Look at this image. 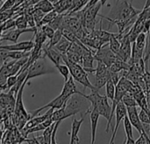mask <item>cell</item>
Instances as JSON below:
<instances>
[{
    "label": "cell",
    "instance_id": "18",
    "mask_svg": "<svg viewBox=\"0 0 150 144\" xmlns=\"http://www.w3.org/2000/svg\"><path fill=\"white\" fill-rule=\"evenodd\" d=\"M54 123L53 120H52V115L47 118L46 121H44L43 122H41L40 124L37 125L36 127L27 130V131H24L23 132V135H24V137H26L28 135L30 134H33V133H37V132H40V131H44L47 128H48L50 125H52Z\"/></svg>",
    "mask_w": 150,
    "mask_h": 144
},
{
    "label": "cell",
    "instance_id": "43",
    "mask_svg": "<svg viewBox=\"0 0 150 144\" xmlns=\"http://www.w3.org/2000/svg\"><path fill=\"white\" fill-rule=\"evenodd\" d=\"M148 134L144 133V134H141L140 137L135 141V144H146V135Z\"/></svg>",
    "mask_w": 150,
    "mask_h": 144
},
{
    "label": "cell",
    "instance_id": "7",
    "mask_svg": "<svg viewBox=\"0 0 150 144\" xmlns=\"http://www.w3.org/2000/svg\"><path fill=\"white\" fill-rule=\"evenodd\" d=\"M102 3L98 2L92 6H90L84 10V14H83V22L85 23L86 28L89 30L93 31L95 27V21H96V17L99 13V10L102 7Z\"/></svg>",
    "mask_w": 150,
    "mask_h": 144
},
{
    "label": "cell",
    "instance_id": "46",
    "mask_svg": "<svg viewBox=\"0 0 150 144\" xmlns=\"http://www.w3.org/2000/svg\"><path fill=\"white\" fill-rule=\"evenodd\" d=\"M147 102H148V107H149V110L150 112V94L147 95Z\"/></svg>",
    "mask_w": 150,
    "mask_h": 144
},
{
    "label": "cell",
    "instance_id": "21",
    "mask_svg": "<svg viewBox=\"0 0 150 144\" xmlns=\"http://www.w3.org/2000/svg\"><path fill=\"white\" fill-rule=\"evenodd\" d=\"M70 45H71V42L68 39H66L64 36H62V38L60 40V41L55 46H54V48L57 51H59L62 55H65L68 52Z\"/></svg>",
    "mask_w": 150,
    "mask_h": 144
},
{
    "label": "cell",
    "instance_id": "32",
    "mask_svg": "<svg viewBox=\"0 0 150 144\" xmlns=\"http://www.w3.org/2000/svg\"><path fill=\"white\" fill-rule=\"evenodd\" d=\"M123 124H124V128H125V132H126V137H130V138H134L133 135V125L131 124L128 116L127 115L124 120H123Z\"/></svg>",
    "mask_w": 150,
    "mask_h": 144
},
{
    "label": "cell",
    "instance_id": "27",
    "mask_svg": "<svg viewBox=\"0 0 150 144\" xmlns=\"http://www.w3.org/2000/svg\"><path fill=\"white\" fill-rule=\"evenodd\" d=\"M121 101L123 102V104H124L127 107L137 106L136 100L134 99V95H133V93H131V92H127V93L124 95V97H123V99H122Z\"/></svg>",
    "mask_w": 150,
    "mask_h": 144
},
{
    "label": "cell",
    "instance_id": "25",
    "mask_svg": "<svg viewBox=\"0 0 150 144\" xmlns=\"http://www.w3.org/2000/svg\"><path fill=\"white\" fill-rule=\"evenodd\" d=\"M32 13H33V18H34V21H35V24H36V28H40L42 26V18H43L45 13L42 12L40 10L37 9V8H34L33 5V9H32Z\"/></svg>",
    "mask_w": 150,
    "mask_h": 144
},
{
    "label": "cell",
    "instance_id": "2",
    "mask_svg": "<svg viewBox=\"0 0 150 144\" xmlns=\"http://www.w3.org/2000/svg\"><path fill=\"white\" fill-rule=\"evenodd\" d=\"M83 96L90 101L91 109H95L100 116H103L107 120V125L105 128V132L108 134L111 128L110 118H111V112L112 106H110L108 103V98L105 95H100L98 91H91V93L89 95L83 94Z\"/></svg>",
    "mask_w": 150,
    "mask_h": 144
},
{
    "label": "cell",
    "instance_id": "30",
    "mask_svg": "<svg viewBox=\"0 0 150 144\" xmlns=\"http://www.w3.org/2000/svg\"><path fill=\"white\" fill-rule=\"evenodd\" d=\"M63 20H64V15L62 13V14H58L57 17L52 22H50L47 25H49L54 30L61 29L62 27V26H63Z\"/></svg>",
    "mask_w": 150,
    "mask_h": 144
},
{
    "label": "cell",
    "instance_id": "37",
    "mask_svg": "<svg viewBox=\"0 0 150 144\" xmlns=\"http://www.w3.org/2000/svg\"><path fill=\"white\" fill-rule=\"evenodd\" d=\"M14 13H15V9L14 8L9 9V10L4 11H0V24L5 22L8 19H10Z\"/></svg>",
    "mask_w": 150,
    "mask_h": 144
},
{
    "label": "cell",
    "instance_id": "22",
    "mask_svg": "<svg viewBox=\"0 0 150 144\" xmlns=\"http://www.w3.org/2000/svg\"><path fill=\"white\" fill-rule=\"evenodd\" d=\"M65 106L63 107L60 108V109L54 110V112L52 113V120H53L54 122L62 121L63 120H65L67 118H69V116L67 114V113L65 111Z\"/></svg>",
    "mask_w": 150,
    "mask_h": 144
},
{
    "label": "cell",
    "instance_id": "33",
    "mask_svg": "<svg viewBox=\"0 0 150 144\" xmlns=\"http://www.w3.org/2000/svg\"><path fill=\"white\" fill-rule=\"evenodd\" d=\"M62 29H57V30H55V32H54V34L53 35V37L49 40V42H48V47H50V48H52V47H54V46H55L59 41H60V40L62 38Z\"/></svg>",
    "mask_w": 150,
    "mask_h": 144
},
{
    "label": "cell",
    "instance_id": "34",
    "mask_svg": "<svg viewBox=\"0 0 150 144\" xmlns=\"http://www.w3.org/2000/svg\"><path fill=\"white\" fill-rule=\"evenodd\" d=\"M58 14H59V13H58L55 10H53V11H51L46 13V14L44 15L43 18H42V26L47 25V24H49L50 22H52V21L57 17Z\"/></svg>",
    "mask_w": 150,
    "mask_h": 144
},
{
    "label": "cell",
    "instance_id": "38",
    "mask_svg": "<svg viewBox=\"0 0 150 144\" xmlns=\"http://www.w3.org/2000/svg\"><path fill=\"white\" fill-rule=\"evenodd\" d=\"M139 117L142 124H148L150 125V112L146 111L143 109H141V112L139 113Z\"/></svg>",
    "mask_w": 150,
    "mask_h": 144
},
{
    "label": "cell",
    "instance_id": "24",
    "mask_svg": "<svg viewBox=\"0 0 150 144\" xmlns=\"http://www.w3.org/2000/svg\"><path fill=\"white\" fill-rule=\"evenodd\" d=\"M31 51H8V58L11 60H20L24 57H29Z\"/></svg>",
    "mask_w": 150,
    "mask_h": 144
},
{
    "label": "cell",
    "instance_id": "11",
    "mask_svg": "<svg viewBox=\"0 0 150 144\" xmlns=\"http://www.w3.org/2000/svg\"><path fill=\"white\" fill-rule=\"evenodd\" d=\"M127 116L129 118V121L131 122V124L133 125V127L141 134H144L146 133L143 124L140 120L139 117V113L137 112V108L136 106L134 107H127Z\"/></svg>",
    "mask_w": 150,
    "mask_h": 144
},
{
    "label": "cell",
    "instance_id": "39",
    "mask_svg": "<svg viewBox=\"0 0 150 144\" xmlns=\"http://www.w3.org/2000/svg\"><path fill=\"white\" fill-rule=\"evenodd\" d=\"M20 71H21V70H20L17 74H15V75H11V76H9V77H7V79H6V84H7V88H8V89H11V87H13V86L16 84V83H17V81H18V75H19V73H20Z\"/></svg>",
    "mask_w": 150,
    "mask_h": 144
},
{
    "label": "cell",
    "instance_id": "36",
    "mask_svg": "<svg viewBox=\"0 0 150 144\" xmlns=\"http://www.w3.org/2000/svg\"><path fill=\"white\" fill-rule=\"evenodd\" d=\"M13 27H16V20L14 18H11L10 19L6 20L5 22L2 23V25L0 26V29H1L2 33L4 31L10 30V29H12Z\"/></svg>",
    "mask_w": 150,
    "mask_h": 144
},
{
    "label": "cell",
    "instance_id": "16",
    "mask_svg": "<svg viewBox=\"0 0 150 144\" xmlns=\"http://www.w3.org/2000/svg\"><path fill=\"white\" fill-rule=\"evenodd\" d=\"M54 110V109H53V108H49L48 111H47L45 114H43V115H41V116H39V117L31 118V119L25 123V127H24L23 129H21V130H22L23 132H24V131H27V130H29V129H31V128L36 127L37 125L40 124L41 122H43L44 121H46L47 118H49V117L52 115Z\"/></svg>",
    "mask_w": 150,
    "mask_h": 144
},
{
    "label": "cell",
    "instance_id": "44",
    "mask_svg": "<svg viewBox=\"0 0 150 144\" xmlns=\"http://www.w3.org/2000/svg\"><path fill=\"white\" fill-rule=\"evenodd\" d=\"M27 0H15V4H14V8L18 7V6H20V5H23L25 3H26Z\"/></svg>",
    "mask_w": 150,
    "mask_h": 144
},
{
    "label": "cell",
    "instance_id": "48",
    "mask_svg": "<svg viewBox=\"0 0 150 144\" xmlns=\"http://www.w3.org/2000/svg\"><path fill=\"white\" fill-rule=\"evenodd\" d=\"M1 1H4V0H0V2H1Z\"/></svg>",
    "mask_w": 150,
    "mask_h": 144
},
{
    "label": "cell",
    "instance_id": "28",
    "mask_svg": "<svg viewBox=\"0 0 150 144\" xmlns=\"http://www.w3.org/2000/svg\"><path fill=\"white\" fill-rule=\"evenodd\" d=\"M55 67H56L57 71L63 77L64 81H67L69 79V77H70V70H69V66L67 64H65L64 62H62V63H60L59 65H57Z\"/></svg>",
    "mask_w": 150,
    "mask_h": 144
},
{
    "label": "cell",
    "instance_id": "45",
    "mask_svg": "<svg viewBox=\"0 0 150 144\" xmlns=\"http://www.w3.org/2000/svg\"><path fill=\"white\" fill-rule=\"evenodd\" d=\"M124 144H135V140L134 138L126 137V141H125Z\"/></svg>",
    "mask_w": 150,
    "mask_h": 144
},
{
    "label": "cell",
    "instance_id": "8",
    "mask_svg": "<svg viewBox=\"0 0 150 144\" xmlns=\"http://www.w3.org/2000/svg\"><path fill=\"white\" fill-rule=\"evenodd\" d=\"M36 29H37L36 27H28L25 29H18L17 27L15 29L12 28V29L3 32L0 34V40H1V41L8 40V41H11L13 43H16L18 41V39L19 38V36L22 33H29V32H35Z\"/></svg>",
    "mask_w": 150,
    "mask_h": 144
},
{
    "label": "cell",
    "instance_id": "40",
    "mask_svg": "<svg viewBox=\"0 0 150 144\" xmlns=\"http://www.w3.org/2000/svg\"><path fill=\"white\" fill-rule=\"evenodd\" d=\"M41 29L44 32V33L46 34L47 38L49 39V40L53 37V35L54 34V32H55V30L54 28H52L49 25H44V26H41Z\"/></svg>",
    "mask_w": 150,
    "mask_h": 144
},
{
    "label": "cell",
    "instance_id": "6",
    "mask_svg": "<svg viewBox=\"0 0 150 144\" xmlns=\"http://www.w3.org/2000/svg\"><path fill=\"white\" fill-rule=\"evenodd\" d=\"M93 56H94V60L105 63L108 68L113 62H115V61L118 58L117 55L114 54L110 49V48L108 47V45H105V46L98 48L97 50V52L93 55Z\"/></svg>",
    "mask_w": 150,
    "mask_h": 144
},
{
    "label": "cell",
    "instance_id": "47",
    "mask_svg": "<svg viewBox=\"0 0 150 144\" xmlns=\"http://www.w3.org/2000/svg\"><path fill=\"white\" fill-rule=\"evenodd\" d=\"M40 0H31V2L29 3V4L28 5H34L36 3H38V2H40Z\"/></svg>",
    "mask_w": 150,
    "mask_h": 144
},
{
    "label": "cell",
    "instance_id": "26",
    "mask_svg": "<svg viewBox=\"0 0 150 144\" xmlns=\"http://www.w3.org/2000/svg\"><path fill=\"white\" fill-rule=\"evenodd\" d=\"M146 40H147V33L144 32H142L136 38L135 41H134V43L135 44L136 48L142 51L145 50V47H146Z\"/></svg>",
    "mask_w": 150,
    "mask_h": 144
},
{
    "label": "cell",
    "instance_id": "12",
    "mask_svg": "<svg viewBox=\"0 0 150 144\" xmlns=\"http://www.w3.org/2000/svg\"><path fill=\"white\" fill-rule=\"evenodd\" d=\"M34 47L33 40H25L21 42H16L11 45H0V48L8 51H31Z\"/></svg>",
    "mask_w": 150,
    "mask_h": 144
},
{
    "label": "cell",
    "instance_id": "15",
    "mask_svg": "<svg viewBox=\"0 0 150 144\" xmlns=\"http://www.w3.org/2000/svg\"><path fill=\"white\" fill-rule=\"evenodd\" d=\"M84 121V115H82L81 120H76L74 116L72 120V126H71V131L69 133L70 135V142L69 144H78L80 142V139L78 137V133L80 131L81 126Z\"/></svg>",
    "mask_w": 150,
    "mask_h": 144
},
{
    "label": "cell",
    "instance_id": "14",
    "mask_svg": "<svg viewBox=\"0 0 150 144\" xmlns=\"http://www.w3.org/2000/svg\"><path fill=\"white\" fill-rule=\"evenodd\" d=\"M81 93L82 92H79L77 90V88H76V85L75 84L74 78L70 76L69 77V79L67 81H65L63 88H62V91L61 92V95L69 99L74 94H81Z\"/></svg>",
    "mask_w": 150,
    "mask_h": 144
},
{
    "label": "cell",
    "instance_id": "35",
    "mask_svg": "<svg viewBox=\"0 0 150 144\" xmlns=\"http://www.w3.org/2000/svg\"><path fill=\"white\" fill-rule=\"evenodd\" d=\"M15 20H16V27L17 28H18V29L28 28V24H27V21H26L25 16L24 13L22 15H19L18 18H16Z\"/></svg>",
    "mask_w": 150,
    "mask_h": 144
},
{
    "label": "cell",
    "instance_id": "23",
    "mask_svg": "<svg viewBox=\"0 0 150 144\" xmlns=\"http://www.w3.org/2000/svg\"><path fill=\"white\" fill-rule=\"evenodd\" d=\"M115 91L116 84L112 81V79H109L105 84V96L108 98V99H111L112 101L113 100L115 96Z\"/></svg>",
    "mask_w": 150,
    "mask_h": 144
},
{
    "label": "cell",
    "instance_id": "13",
    "mask_svg": "<svg viewBox=\"0 0 150 144\" xmlns=\"http://www.w3.org/2000/svg\"><path fill=\"white\" fill-rule=\"evenodd\" d=\"M42 50L46 57H48V59L54 64V66H57L60 63L63 62L62 55L59 51H57L54 47L50 48L48 47L47 44H46V45H43Z\"/></svg>",
    "mask_w": 150,
    "mask_h": 144
},
{
    "label": "cell",
    "instance_id": "1",
    "mask_svg": "<svg viewBox=\"0 0 150 144\" xmlns=\"http://www.w3.org/2000/svg\"><path fill=\"white\" fill-rule=\"evenodd\" d=\"M142 10L135 9L129 0H117L115 5L112 8L109 16L100 15L101 18L106 20H123V21H136Z\"/></svg>",
    "mask_w": 150,
    "mask_h": 144
},
{
    "label": "cell",
    "instance_id": "31",
    "mask_svg": "<svg viewBox=\"0 0 150 144\" xmlns=\"http://www.w3.org/2000/svg\"><path fill=\"white\" fill-rule=\"evenodd\" d=\"M150 58V29L147 33V40H146V47L144 50V62L146 64V69H149V60Z\"/></svg>",
    "mask_w": 150,
    "mask_h": 144
},
{
    "label": "cell",
    "instance_id": "20",
    "mask_svg": "<svg viewBox=\"0 0 150 144\" xmlns=\"http://www.w3.org/2000/svg\"><path fill=\"white\" fill-rule=\"evenodd\" d=\"M33 7L40 10L45 14L49 12V11H53V10H54V4L51 1H49V0H40V2L36 3L33 5Z\"/></svg>",
    "mask_w": 150,
    "mask_h": 144
},
{
    "label": "cell",
    "instance_id": "29",
    "mask_svg": "<svg viewBox=\"0 0 150 144\" xmlns=\"http://www.w3.org/2000/svg\"><path fill=\"white\" fill-rule=\"evenodd\" d=\"M55 123H56V122H54L52 125H50L48 128H46V129L43 131L42 136H43V139H44V143L45 144L51 143L52 135H53L54 128V127H55Z\"/></svg>",
    "mask_w": 150,
    "mask_h": 144
},
{
    "label": "cell",
    "instance_id": "42",
    "mask_svg": "<svg viewBox=\"0 0 150 144\" xmlns=\"http://www.w3.org/2000/svg\"><path fill=\"white\" fill-rule=\"evenodd\" d=\"M140 18H142V19H149L150 18V6L148 7L147 9H142V12L139 14L138 16Z\"/></svg>",
    "mask_w": 150,
    "mask_h": 144
},
{
    "label": "cell",
    "instance_id": "4",
    "mask_svg": "<svg viewBox=\"0 0 150 144\" xmlns=\"http://www.w3.org/2000/svg\"><path fill=\"white\" fill-rule=\"evenodd\" d=\"M55 70H57L56 67H54L48 63L46 55H40L28 67V74L25 78V81L27 82L32 78L40 77L43 75L54 74L56 72Z\"/></svg>",
    "mask_w": 150,
    "mask_h": 144
},
{
    "label": "cell",
    "instance_id": "19",
    "mask_svg": "<svg viewBox=\"0 0 150 144\" xmlns=\"http://www.w3.org/2000/svg\"><path fill=\"white\" fill-rule=\"evenodd\" d=\"M72 4L73 0H57L54 3V8L59 14H62L69 8H72Z\"/></svg>",
    "mask_w": 150,
    "mask_h": 144
},
{
    "label": "cell",
    "instance_id": "3",
    "mask_svg": "<svg viewBox=\"0 0 150 144\" xmlns=\"http://www.w3.org/2000/svg\"><path fill=\"white\" fill-rule=\"evenodd\" d=\"M62 61L65 64H67L70 70V76L74 78L75 81L78 82L85 88H89L91 91H98L94 85L91 83L88 77V72L84 70V68L76 62H71L65 55H62Z\"/></svg>",
    "mask_w": 150,
    "mask_h": 144
},
{
    "label": "cell",
    "instance_id": "41",
    "mask_svg": "<svg viewBox=\"0 0 150 144\" xmlns=\"http://www.w3.org/2000/svg\"><path fill=\"white\" fill-rule=\"evenodd\" d=\"M14 4H15V0H6L4 4L1 6L0 8V11H4L9 9H12L14 8Z\"/></svg>",
    "mask_w": 150,
    "mask_h": 144
},
{
    "label": "cell",
    "instance_id": "10",
    "mask_svg": "<svg viewBox=\"0 0 150 144\" xmlns=\"http://www.w3.org/2000/svg\"><path fill=\"white\" fill-rule=\"evenodd\" d=\"M67 100H68V99L64 98L63 96H62V95L60 94L59 96H57L55 99H54L52 101H50V102L47 103V105H45V106H41V107H40V108H38V109L34 110V111L30 114V116H31V118H33V117H35L37 114H39L41 111H43V110H45V109H47V108H48V109H49V108H53V109H54V110L60 109V108L63 107V106L66 105ZM31 118H30V119H31Z\"/></svg>",
    "mask_w": 150,
    "mask_h": 144
},
{
    "label": "cell",
    "instance_id": "49",
    "mask_svg": "<svg viewBox=\"0 0 150 144\" xmlns=\"http://www.w3.org/2000/svg\"><path fill=\"white\" fill-rule=\"evenodd\" d=\"M149 134H150V132H149Z\"/></svg>",
    "mask_w": 150,
    "mask_h": 144
},
{
    "label": "cell",
    "instance_id": "17",
    "mask_svg": "<svg viewBox=\"0 0 150 144\" xmlns=\"http://www.w3.org/2000/svg\"><path fill=\"white\" fill-rule=\"evenodd\" d=\"M99 113L95 110L91 109L90 112V120H91V144L95 143L96 135H97V127L99 119Z\"/></svg>",
    "mask_w": 150,
    "mask_h": 144
},
{
    "label": "cell",
    "instance_id": "9",
    "mask_svg": "<svg viewBox=\"0 0 150 144\" xmlns=\"http://www.w3.org/2000/svg\"><path fill=\"white\" fill-rule=\"evenodd\" d=\"M115 127L113 128V131H112V135L109 144H114V139L116 136V134L118 132V129L120 128V123L122 122V121L124 120V118L127 115V106L123 104L122 101H120L115 109Z\"/></svg>",
    "mask_w": 150,
    "mask_h": 144
},
{
    "label": "cell",
    "instance_id": "5",
    "mask_svg": "<svg viewBox=\"0 0 150 144\" xmlns=\"http://www.w3.org/2000/svg\"><path fill=\"white\" fill-rule=\"evenodd\" d=\"M25 84H26V81H25L24 84L21 85V87H20V89L17 94L16 101H15V106H14V114H15V119H16V124L20 129H23L25 123L31 118L30 114L25 109V106L23 105V99H22L23 90H24Z\"/></svg>",
    "mask_w": 150,
    "mask_h": 144
}]
</instances>
